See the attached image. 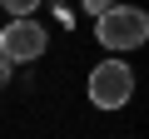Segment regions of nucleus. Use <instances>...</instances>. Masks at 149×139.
<instances>
[{"label": "nucleus", "mask_w": 149, "mask_h": 139, "mask_svg": "<svg viewBox=\"0 0 149 139\" xmlns=\"http://www.w3.org/2000/svg\"><path fill=\"white\" fill-rule=\"evenodd\" d=\"M100 45L104 50H139L149 40V15L144 10H129V5H109L100 15Z\"/></svg>", "instance_id": "f257e3e1"}, {"label": "nucleus", "mask_w": 149, "mask_h": 139, "mask_svg": "<svg viewBox=\"0 0 149 139\" xmlns=\"http://www.w3.org/2000/svg\"><path fill=\"white\" fill-rule=\"evenodd\" d=\"M129 95H134V70L124 60H104L90 70V104L119 109V104H129Z\"/></svg>", "instance_id": "f03ea898"}, {"label": "nucleus", "mask_w": 149, "mask_h": 139, "mask_svg": "<svg viewBox=\"0 0 149 139\" xmlns=\"http://www.w3.org/2000/svg\"><path fill=\"white\" fill-rule=\"evenodd\" d=\"M0 55H5L10 65L15 60H40L45 55V30L35 20H10L5 35H0Z\"/></svg>", "instance_id": "7ed1b4c3"}, {"label": "nucleus", "mask_w": 149, "mask_h": 139, "mask_svg": "<svg viewBox=\"0 0 149 139\" xmlns=\"http://www.w3.org/2000/svg\"><path fill=\"white\" fill-rule=\"evenodd\" d=\"M5 5H10V15H15V20H30V10H35V0H5Z\"/></svg>", "instance_id": "20e7f679"}, {"label": "nucleus", "mask_w": 149, "mask_h": 139, "mask_svg": "<svg viewBox=\"0 0 149 139\" xmlns=\"http://www.w3.org/2000/svg\"><path fill=\"white\" fill-rule=\"evenodd\" d=\"M5 85H10V60L0 55V90H5Z\"/></svg>", "instance_id": "39448f33"}]
</instances>
